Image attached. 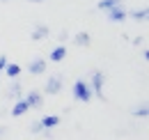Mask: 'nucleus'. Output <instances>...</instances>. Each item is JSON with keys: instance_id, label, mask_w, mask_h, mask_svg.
<instances>
[{"instance_id": "obj_18", "label": "nucleus", "mask_w": 149, "mask_h": 140, "mask_svg": "<svg viewBox=\"0 0 149 140\" xmlns=\"http://www.w3.org/2000/svg\"><path fill=\"white\" fill-rule=\"evenodd\" d=\"M5 64H7V55H0V74L5 71Z\"/></svg>"}, {"instance_id": "obj_6", "label": "nucleus", "mask_w": 149, "mask_h": 140, "mask_svg": "<svg viewBox=\"0 0 149 140\" xmlns=\"http://www.w3.org/2000/svg\"><path fill=\"white\" fill-rule=\"evenodd\" d=\"M28 71H30V76H39V74H44V71H46V60H44V57H35V60H30Z\"/></svg>"}, {"instance_id": "obj_14", "label": "nucleus", "mask_w": 149, "mask_h": 140, "mask_svg": "<svg viewBox=\"0 0 149 140\" xmlns=\"http://www.w3.org/2000/svg\"><path fill=\"white\" fill-rule=\"evenodd\" d=\"M5 74H7L12 80H16V78H19V74H21V67H19V64H14V62H12V64L7 62V64H5Z\"/></svg>"}, {"instance_id": "obj_17", "label": "nucleus", "mask_w": 149, "mask_h": 140, "mask_svg": "<svg viewBox=\"0 0 149 140\" xmlns=\"http://www.w3.org/2000/svg\"><path fill=\"white\" fill-rule=\"evenodd\" d=\"M133 115H135V117H147V115H149V108H147V106H140V108H133Z\"/></svg>"}, {"instance_id": "obj_2", "label": "nucleus", "mask_w": 149, "mask_h": 140, "mask_svg": "<svg viewBox=\"0 0 149 140\" xmlns=\"http://www.w3.org/2000/svg\"><path fill=\"white\" fill-rule=\"evenodd\" d=\"M87 83H90V88H92V97H96V99H101V101H103V99H106V97H103V83H106V76H103V71H92V76H90V80H87Z\"/></svg>"}, {"instance_id": "obj_8", "label": "nucleus", "mask_w": 149, "mask_h": 140, "mask_svg": "<svg viewBox=\"0 0 149 140\" xmlns=\"http://www.w3.org/2000/svg\"><path fill=\"white\" fill-rule=\"evenodd\" d=\"M25 113H30L25 99H16V101H14V108H12V115H14V117H21V115H25Z\"/></svg>"}, {"instance_id": "obj_5", "label": "nucleus", "mask_w": 149, "mask_h": 140, "mask_svg": "<svg viewBox=\"0 0 149 140\" xmlns=\"http://www.w3.org/2000/svg\"><path fill=\"white\" fill-rule=\"evenodd\" d=\"M48 35H51V28H48L46 23H37L35 30H32V35H30V39H32V41H41V39H46Z\"/></svg>"}, {"instance_id": "obj_16", "label": "nucleus", "mask_w": 149, "mask_h": 140, "mask_svg": "<svg viewBox=\"0 0 149 140\" xmlns=\"http://www.w3.org/2000/svg\"><path fill=\"white\" fill-rule=\"evenodd\" d=\"M41 131H44V126H41L39 120H35V122L30 124V133H32V136H37V133H41Z\"/></svg>"}, {"instance_id": "obj_10", "label": "nucleus", "mask_w": 149, "mask_h": 140, "mask_svg": "<svg viewBox=\"0 0 149 140\" xmlns=\"http://www.w3.org/2000/svg\"><path fill=\"white\" fill-rule=\"evenodd\" d=\"M48 57H51V62H62V60L67 57V46H62V44H60V46H55V48L51 51V55H48Z\"/></svg>"}, {"instance_id": "obj_9", "label": "nucleus", "mask_w": 149, "mask_h": 140, "mask_svg": "<svg viewBox=\"0 0 149 140\" xmlns=\"http://www.w3.org/2000/svg\"><path fill=\"white\" fill-rule=\"evenodd\" d=\"M126 16H131L133 21H138V23H142V21H147V16H149V9H147V7H140V9L126 12Z\"/></svg>"}, {"instance_id": "obj_13", "label": "nucleus", "mask_w": 149, "mask_h": 140, "mask_svg": "<svg viewBox=\"0 0 149 140\" xmlns=\"http://www.w3.org/2000/svg\"><path fill=\"white\" fill-rule=\"evenodd\" d=\"M74 44L76 46H90V44H92V37L87 35V32H78V35L74 37Z\"/></svg>"}, {"instance_id": "obj_21", "label": "nucleus", "mask_w": 149, "mask_h": 140, "mask_svg": "<svg viewBox=\"0 0 149 140\" xmlns=\"http://www.w3.org/2000/svg\"><path fill=\"white\" fill-rule=\"evenodd\" d=\"M28 2H41V0H28Z\"/></svg>"}, {"instance_id": "obj_19", "label": "nucleus", "mask_w": 149, "mask_h": 140, "mask_svg": "<svg viewBox=\"0 0 149 140\" xmlns=\"http://www.w3.org/2000/svg\"><path fill=\"white\" fill-rule=\"evenodd\" d=\"M67 37H69V35H67V30H62V32H60V41H67Z\"/></svg>"}, {"instance_id": "obj_15", "label": "nucleus", "mask_w": 149, "mask_h": 140, "mask_svg": "<svg viewBox=\"0 0 149 140\" xmlns=\"http://www.w3.org/2000/svg\"><path fill=\"white\" fill-rule=\"evenodd\" d=\"M122 5V0H101L96 7L101 9V12H108V9H115V7H119Z\"/></svg>"}, {"instance_id": "obj_1", "label": "nucleus", "mask_w": 149, "mask_h": 140, "mask_svg": "<svg viewBox=\"0 0 149 140\" xmlns=\"http://www.w3.org/2000/svg\"><path fill=\"white\" fill-rule=\"evenodd\" d=\"M74 99L76 101H83V104H87L90 99H92V88H90V83L87 80H83V78H78L74 83Z\"/></svg>"}, {"instance_id": "obj_3", "label": "nucleus", "mask_w": 149, "mask_h": 140, "mask_svg": "<svg viewBox=\"0 0 149 140\" xmlns=\"http://www.w3.org/2000/svg\"><path fill=\"white\" fill-rule=\"evenodd\" d=\"M62 85H64V80H62V76L57 74V76H48V80H46V85H44V92L46 94H57L60 90H62Z\"/></svg>"}, {"instance_id": "obj_20", "label": "nucleus", "mask_w": 149, "mask_h": 140, "mask_svg": "<svg viewBox=\"0 0 149 140\" xmlns=\"http://www.w3.org/2000/svg\"><path fill=\"white\" fill-rule=\"evenodd\" d=\"M2 136H5V129H2V126H0V138H2Z\"/></svg>"}, {"instance_id": "obj_11", "label": "nucleus", "mask_w": 149, "mask_h": 140, "mask_svg": "<svg viewBox=\"0 0 149 140\" xmlns=\"http://www.w3.org/2000/svg\"><path fill=\"white\" fill-rule=\"evenodd\" d=\"M21 92H23V88H21L19 80H14L12 85H9V90H7V99H12V101H16V99H21Z\"/></svg>"}, {"instance_id": "obj_4", "label": "nucleus", "mask_w": 149, "mask_h": 140, "mask_svg": "<svg viewBox=\"0 0 149 140\" xmlns=\"http://www.w3.org/2000/svg\"><path fill=\"white\" fill-rule=\"evenodd\" d=\"M106 14H108V21H110V23H122V21H126V9H124V5H119V7H115V9H108Z\"/></svg>"}, {"instance_id": "obj_7", "label": "nucleus", "mask_w": 149, "mask_h": 140, "mask_svg": "<svg viewBox=\"0 0 149 140\" xmlns=\"http://www.w3.org/2000/svg\"><path fill=\"white\" fill-rule=\"evenodd\" d=\"M25 104H28V108H41V104H44V97L39 94L37 90H32V92L25 97Z\"/></svg>"}, {"instance_id": "obj_12", "label": "nucleus", "mask_w": 149, "mask_h": 140, "mask_svg": "<svg viewBox=\"0 0 149 140\" xmlns=\"http://www.w3.org/2000/svg\"><path fill=\"white\" fill-rule=\"evenodd\" d=\"M39 122H41L44 129H55L57 124H60V117H57V115H44Z\"/></svg>"}]
</instances>
